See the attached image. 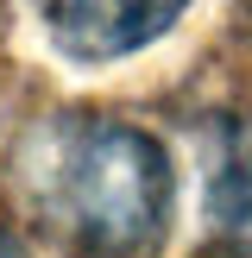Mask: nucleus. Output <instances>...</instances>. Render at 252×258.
<instances>
[{
    "instance_id": "3",
    "label": "nucleus",
    "mask_w": 252,
    "mask_h": 258,
    "mask_svg": "<svg viewBox=\"0 0 252 258\" xmlns=\"http://www.w3.org/2000/svg\"><path fill=\"white\" fill-rule=\"evenodd\" d=\"M208 227L233 258H252V113L221 126L208 170Z\"/></svg>"
},
{
    "instance_id": "1",
    "label": "nucleus",
    "mask_w": 252,
    "mask_h": 258,
    "mask_svg": "<svg viewBox=\"0 0 252 258\" xmlns=\"http://www.w3.org/2000/svg\"><path fill=\"white\" fill-rule=\"evenodd\" d=\"M44 214L95 258H158L170 233V158L145 126L63 120L38 164Z\"/></svg>"
},
{
    "instance_id": "4",
    "label": "nucleus",
    "mask_w": 252,
    "mask_h": 258,
    "mask_svg": "<svg viewBox=\"0 0 252 258\" xmlns=\"http://www.w3.org/2000/svg\"><path fill=\"white\" fill-rule=\"evenodd\" d=\"M0 258H32V252H25V239H19V233H13V227H7V221H0Z\"/></svg>"
},
{
    "instance_id": "2",
    "label": "nucleus",
    "mask_w": 252,
    "mask_h": 258,
    "mask_svg": "<svg viewBox=\"0 0 252 258\" xmlns=\"http://www.w3.org/2000/svg\"><path fill=\"white\" fill-rule=\"evenodd\" d=\"M189 0H38V19L50 25L70 57L107 63L126 50H145L151 38H164L183 19Z\"/></svg>"
}]
</instances>
